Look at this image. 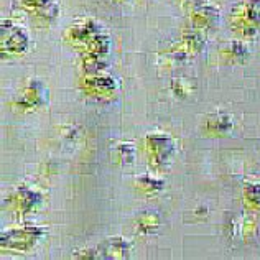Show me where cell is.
I'll use <instances>...</instances> for the list:
<instances>
[{
    "label": "cell",
    "instance_id": "obj_1",
    "mask_svg": "<svg viewBox=\"0 0 260 260\" xmlns=\"http://www.w3.org/2000/svg\"><path fill=\"white\" fill-rule=\"evenodd\" d=\"M68 42L74 45L79 50H83L84 54H98L104 56L109 50V40L102 33V30L95 25L92 20L71 26L66 33Z\"/></svg>",
    "mask_w": 260,
    "mask_h": 260
},
{
    "label": "cell",
    "instance_id": "obj_2",
    "mask_svg": "<svg viewBox=\"0 0 260 260\" xmlns=\"http://www.w3.org/2000/svg\"><path fill=\"white\" fill-rule=\"evenodd\" d=\"M42 236V229L38 228H22V229H9L2 232L0 244L4 250L13 252H26L35 247L37 241Z\"/></svg>",
    "mask_w": 260,
    "mask_h": 260
},
{
    "label": "cell",
    "instance_id": "obj_3",
    "mask_svg": "<svg viewBox=\"0 0 260 260\" xmlns=\"http://www.w3.org/2000/svg\"><path fill=\"white\" fill-rule=\"evenodd\" d=\"M147 152L153 165L160 167L172 158L175 152V143L168 135L150 134L147 137Z\"/></svg>",
    "mask_w": 260,
    "mask_h": 260
},
{
    "label": "cell",
    "instance_id": "obj_4",
    "mask_svg": "<svg viewBox=\"0 0 260 260\" xmlns=\"http://www.w3.org/2000/svg\"><path fill=\"white\" fill-rule=\"evenodd\" d=\"M83 89L91 95H98V98H111L115 91V81L114 78L107 76L104 73H92L87 74L81 81Z\"/></svg>",
    "mask_w": 260,
    "mask_h": 260
},
{
    "label": "cell",
    "instance_id": "obj_5",
    "mask_svg": "<svg viewBox=\"0 0 260 260\" xmlns=\"http://www.w3.org/2000/svg\"><path fill=\"white\" fill-rule=\"evenodd\" d=\"M48 99V91L45 89V86L38 81H31V83L25 87V91L22 94L15 106L23 109V111H30V109H37L38 106L45 104Z\"/></svg>",
    "mask_w": 260,
    "mask_h": 260
},
{
    "label": "cell",
    "instance_id": "obj_6",
    "mask_svg": "<svg viewBox=\"0 0 260 260\" xmlns=\"http://www.w3.org/2000/svg\"><path fill=\"white\" fill-rule=\"evenodd\" d=\"M28 48V37L20 26H12L9 23V35L2 33V53L7 54H22Z\"/></svg>",
    "mask_w": 260,
    "mask_h": 260
},
{
    "label": "cell",
    "instance_id": "obj_7",
    "mask_svg": "<svg viewBox=\"0 0 260 260\" xmlns=\"http://www.w3.org/2000/svg\"><path fill=\"white\" fill-rule=\"evenodd\" d=\"M22 5L26 10L35 13L37 17L51 20L58 15V5L53 0H22Z\"/></svg>",
    "mask_w": 260,
    "mask_h": 260
},
{
    "label": "cell",
    "instance_id": "obj_8",
    "mask_svg": "<svg viewBox=\"0 0 260 260\" xmlns=\"http://www.w3.org/2000/svg\"><path fill=\"white\" fill-rule=\"evenodd\" d=\"M13 203H15L17 211L25 214V213H30V211L40 203V196L30 189H20L15 194V198H13Z\"/></svg>",
    "mask_w": 260,
    "mask_h": 260
},
{
    "label": "cell",
    "instance_id": "obj_9",
    "mask_svg": "<svg viewBox=\"0 0 260 260\" xmlns=\"http://www.w3.org/2000/svg\"><path fill=\"white\" fill-rule=\"evenodd\" d=\"M101 252H104V257H115V258H120V257H125L127 255V250H128V245L122 241L120 237H115L111 239V241L104 242V245L99 249Z\"/></svg>",
    "mask_w": 260,
    "mask_h": 260
},
{
    "label": "cell",
    "instance_id": "obj_10",
    "mask_svg": "<svg viewBox=\"0 0 260 260\" xmlns=\"http://www.w3.org/2000/svg\"><path fill=\"white\" fill-rule=\"evenodd\" d=\"M229 127L231 120L229 117H224V115H217V117L208 120V130H211V132H225Z\"/></svg>",
    "mask_w": 260,
    "mask_h": 260
},
{
    "label": "cell",
    "instance_id": "obj_11",
    "mask_svg": "<svg viewBox=\"0 0 260 260\" xmlns=\"http://www.w3.org/2000/svg\"><path fill=\"white\" fill-rule=\"evenodd\" d=\"M139 186H140V189H143V191L153 193V191H158V189L163 188V181L155 180V178H152V176H145V178H142V180L139 181Z\"/></svg>",
    "mask_w": 260,
    "mask_h": 260
},
{
    "label": "cell",
    "instance_id": "obj_12",
    "mask_svg": "<svg viewBox=\"0 0 260 260\" xmlns=\"http://www.w3.org/2000/svg\"><path fill=\"white\" fill-rule=\"evenodd\" d=\"M245 194H247L250 203H254L255 206L260 208V184H250V186L245 189Z\"/></svg>",
    "mask_w": 260,
    "mask_h": 260
},
{
    "label": "cell",
    "instance_id": "obj_13",
    "mask_svg": "<svg viewBox=\"0 0 260 260\" xmlns=\"http://www.w3.org/2000/svg\"><path fill=\"white\" fill-rule=\"evenodd\" d=\"M140 225L142 229H153L156 225V219L153 216H143L140 219Z\"/></svg>",
    "mask_w": 260,
    "mask_h": 260
}]
</instances>
